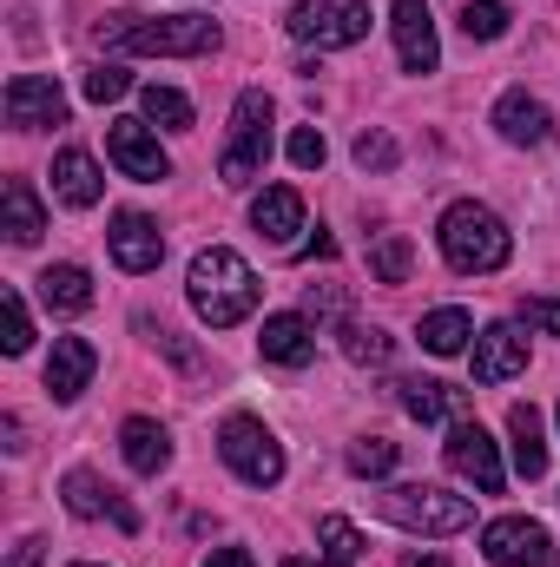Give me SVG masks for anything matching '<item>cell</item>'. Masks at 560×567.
I'll use <instances>...</instances> for the list:
<instances>
[{
	"label": "cell",
	"mask_w": 560,
	"mask_h": 567,
	"mask_svg": "<svg viewBox=\"0 0 560 567\" xmlns=\"http://www.w3.org/2000/svg\"><path fill=\"white\" fill-rule=\"evenodd\" d=\"M100 47L106 53H158V60H198L218 47V20L205 13H106L100 20Z\"/></svg>",
	"instance_id": "obj_1"
},
{
	"label": "cell",
	"mask_w": 560,
	"mask_h": 567,
	"mask_svg": "<svg viewBox=\"0 0 560 567\" xmlns=\"http://www.w3.org/2000/svg\"><path fill=\"white\" fill-rule=\"evenodd\" d=\"M191 310L211 323V330H231V323H245L251 310H258V271L238 258V251H225V245H211V251H198L191 258Z\"/></svg>",
	"instance_id": "obj_2"
},
{
	"label": "cell",
	"mask_w": 560,
	"mask_h": 567,
	"mask_svg": "<svg viewBox=\"0 0 560 567\" xmlns=\"http://www.w3.org/2000/svg\"><path fill=\"white\" fill-rule=\"evenodd\" d=\"M435 238H442V258H448L462 278H488V271H501V265L515 258V231H508L488 205H475V198L448 205Z\"/></svg>",
	"instance_id": "obj_3"
},
{
	"label": "cell",
	"mask_w": 560,
	"mask_h": 567,
	"mask_svg": "<svg viewBox=\"0 0 560 567\" xmlns=\"http://www.w3.org/2000/svg\"><path fill=\"white\" fill-rule=\"evenodd\" d=\"M376 508L409 528V535H462L475 522V502L468 495H448V488H428V482H403L390 495H376Z\"/></svg>",
	"instance_id": "obj_4"
},
{
	"label": "cell",
	"mask_w": 560,
	"mask_h": 567,
	"mask_svg": "<svg viewBox=\"0 0 560 567\" xmlns=\"http://www.w3.org/2000/svg\"><path fill=\"white\" fill-rule=\"evenodd\" d=\"M265 158H271V100H265V86H251L231 106V145L218 158V178L225 185H251L265 172Z\"/></svg>",
	"instance_id": "obj_5"
},
{
	"label": "cell",
	"mask_w": 560,
	"mask_h": 567,
	"mask_svg": "<svg viewBox=\"0 0 560 567\" xmlns=\"http://www.w3.org/2000/svg\"><path fill=\"white\" fill-rule=\"evenodd\" d=\"M218 455H225V468H231L238 482H251V488H278L283 482V442L258 423V416H225Z\"/></svg>",
	"instance_id": "obj_6"
},
{
	"label": "cell",
	"mask_w": 560,
	"mask_h": 567,
	"mask_svg": "<svg viewBox=\"0 0 560 567\" xmlns=\"http://www.w3.org/2000/svg\"><path fill=\"white\" fill-rule=\"evenodd\" d=\"M290 33L303 47H356L370 33V0H297L290 7Z\"/></svg>",
	"instance_id": "obj_7"
},
{
	"label": "cell",
	"mask_w": 560,
	"mask_h": 567,
	"mask_svg": "<svg viewBox=\"0 0 560 567\" xmlns=\"http://www.w3.org/2000/svg\"><path fill=\"white\" fill-rule=\"evenodd\" d=\"M481 555L495 567H554V535L528 515H501L481 528Z\"/></svg>",
	"instance_id": "obj_8"
},
{
	"label": "cell",
	"mask_w": 560,
	"mask_h": 567,
	"mask_svg": "<svg viewBox=\"0 0 560 567\" xmlns=\"http://www.w3.org/2000/svg\"><path fill=\"white\" fill-rule=\"evenodd\" d=\"M448 468H455L462 482H475L481 495H501V482H508V468H501V449H495V435L475 423V416H462V423L448 429Z\"/></svg>",
	"instance_id": "obj_9"
},
{
	"label": "cell",
	"mask_w": 560,
	"mask_h": 567,
	"mask_svg": "<svg viewBox=\"0 0 560 567\" xmlns=\"http://www.w3.org/2000/svg\"><path fill=\"white\" fill-rule=\"evenodd\" d=\"M60 495H66V508H73L80 522H113L120 535H139V508H133L113 482H100L93 468H66Z\"/></svg>",
	"instance_id": "obj_10"
},
{
	"label": "cell",
	"mask_w": 560,
	"mask_h": 567,
	"mask_svg": "<svg viewBox=\"0 0 560 567\" xmlns=\"http://www.w3.org/2000/svg\"><path fill=\"white\" fill-rule=\"evenodd\" d=\"M0 106H7V126H20V133H33V126H66V93H60V80H46V73H13Z\"/></svg>",
	"instance_id": "obj_11"
},
{
	"label": "cell",
	"mask_w": 560,
	"mask_h": 567,
	"mask_svg": "<svg viewBox=\"0 0 560 567\" xmlns=\"http://www.w3.org/2000/svg\"><path fill=\"white\" fill-rule=\"evenodd\" d=\"M106 245H113V265H120V271H133V278L158 271V258H165V231H158L145 212H120V218H113V231H106Z\"/></svg>",
	"instance_id": "obj_12"
},
{
	"label": "cell",
	"mask_w": 560,
	"mask_h": 567,
	"mask_svg": "<svg viewBox=\"0 0 560 567\" xmlns=\"http://www.w3.org/2000/svg\"><path fill=\"white\" fill-rule=\"evenodd\" d=\"M106 152H113V165H120L126 178H139V185H158V178H172V158H165V145L152 140L139 120H120V126L106 133Z\"/></svg>",
	"instance_id": "obj_13"
},
{
	"label": "cell",
	"mask_w": 560,
	"mask_h": 567,
	"mask_svg": "<svg viewBox=\"0 0 560 567\" xmlns=\"http://www.w3.org/2000/svg\"><path fill=\"white\" fill-rule=\"evenodd\" d=\"M390 27H396V53H403L409 73H435L442 66V40H435V20H428V0H396Z\"/></svg>",
	"instance_id": "obj_14"
},
{
	"label": "cell",
	"mask_w": 560,
	"mask_h": 567,
	"mask_svg": "<svg viewBox=\"0 0 560 567\" xmlns=\"http://www.w3.org/2000/svg\"><path fill=\"white\" fill-rule=\"evenodd\" d=\"M528 370V337L515 323H488L475 337V383H508Z\"/></svg>",
	"instance_id": "obj_15"
},
{
	"label": "cell",
	"mask_w": 560,
	"mask_h": 567,
	"mask_svg": "<svg viewBox=\"0 0 560 567\" xmlns=\"http://www.w3.org/2000/svg\"><path fill=\"white\" fill-rule=\"evenodd\" d=\"M100 370V350L86 337H53V357H46V396L53 403H73Z\"/></svg>",
	"instance_id": "obj_16"
},
{
	"label": "cell",
	"mask_w": 560,
	"mask_h": 567,
	"mask_svg": "<svg viewBox=\"0 0 560 567\" xmlns=\"http://www.w3.org/2000/svg\"><path fill=\"white\" fill-rule=\"evenodd\" d=\"M258 350H265V363L303 370V363L317 357V330H310V317H303V310H278V317H265V330H258Z\"/></svg>",
	"instance_id": "obj_17"
},
{
	"label": "cell",
	"mask_w": 560,
	"mask_h": 567,
	"mask_svg": "<svg viewBox=\"0 0 560 567\" xmlns=\"http://www.w3.org/2000/svg\"><path fill=\"white\" fill-rule=\"evenodd\" d=\"M495 133H501L508 145H548L554 140V120H548V106H541L535 93L515 86V93L495 100Z\"/></svg>",
	"instance_id": "obj_18"
},
{
	"label": "cell",
	"mask_w": 560,
	"mask_h": 567,
	"mask_svg": "<svg viewBox=\"0 0 560 567\" xmlns=\"http://www.w3.org/2000/svg\"><path fill=\"white\" fill-rule=\"evenodd\" d=\"M100 192H106V178H100L93 152L66 145V152L53 158V198H60V205H73V212H93V205H100Z\"/></svg>",
	"instance_id": "obj_19"
},
{
	"label": "cell",
	"mask_w": 560,
	"mask_h": 567,
	"mask_svg": "<svg viewBox=\"0 0 560 567\" xmlns=\"http://www.w3.org/2000/svg\"><path fill=\"white\" fill-rule=\"evenodd\" d=\"M396 403L416 416V423H462L468 416V390H448V383H435V377H409V383H396Z\"/></svg>",
	"instance_id": "obj_20"
},
{
	"label": "cell",
	"mask_w": 560,
	"mask_h": 567,
	"mask_svg": "<svg viewBox=\"0 0 560 567\" xmlns=\"http://www.w3.org/2000/svg\"><path fill=\"white\" fill-rule=\"evenodd\" d=\"M0 231H7L13 245H40L46 205H40V192H33L27 178H7V192H0Z\"/></svg>",
	"instance_id": "obj_21"
},
{
	"label": "cell",
	"mask_w": 560,
	"mask_h": 567,
	"mask_svg": "<svg viewBox=\"0 0 560 567\" xmlns=\"http://www.w3.org/2000/svg\"><path fill=\"white\" fill-rule=\"evenodd\" d=\"M508 442H515L521 482H541V475H548V435H541V410H535V403H515V410H508Z\"/></svg>",
	"instance_id": "obj_22"
},
{
	"label": "cell",
	"mask_w": 560,
	"mask_h": 567,
	"mask_svg": "<svg viewBox=\"0 0 560 567\" xmlns=\"http://www.w3.org/2000/svg\"><path fill=\"white\" fill-rule=\"evenodd\" d=\"M40 303H46L53 317L93 310V278H86V265H46V271H40Z\"/></svg>",
	"instance_id": "obj_23"
},
{
	"label": "cell",
	"mask_w": 560,
	"mask_h": 567,
	"mask_svg": "<svg viewBox=\"0 0 560 567\" xmlns=\"http://www.w3.org/2000/svg\"><path fill=\"white\" fill-rule=\"evenodd\" d=\"M251 225H258V238H271V245H290V238L303 231V198H297L290 185H271V192L251 205Z\"/></svg>",
	"instance_id": "obj_24"
},
{
	"label": "cell",
	"mask_w": 560,
	"mask_h": 567,
	"mask_svg": "<svg viewBox=\"0 0 560 567\" xmlns=\"http://www.w3.org/2000/svg\"><path fill=\"white\" fill-rule=\"evenodd\" d=\"M120 449H126V468L133 475H158L172 462V435L152 423V416H133V423L120 429Z\"/></svg>",
	"instance_id": "obj_25"
},
{
	"label": "cell",
	"mask_w": 560,
	"mask_h": 567,
	"mask_svg": "<svg viewBox=\"0 0 560 567\" xmlns=\"http://www.w3.org/2000/svg\"><path fill=\"white\" fill-rule=\"evenodd\" d=\"M416 337H422V350H428V357H462V350H468V337H475V317H468V310H455V303H448V310H428Z\"/></svg>",
	"instance_id": "obj_26"
},
{
	"label": "cell",
	"mask_w": 560,
	"mask_h": 567,
	"mask_svg": "<svg viewBox=\"0 0 560 567\" xmlns=\"http://www.w3.org/2000/svg\"><path fill=\"white\" fill-rule=\"evenodd\" d=\"M139 106H145V120L152 126H165V133H191V100L178 93V86H139Z\"/></svg>",
	"instance_id": "obj_27"
},
{
	"label": "cell",
	"mask_w": 560,
	"mask_h": 567,
	"mask_svg": "<svg viewBox=\"0 0 560 567\" xmlns=\"http://www.w3.org/2000/svg\"><path fill=\"white\" fill-rule=\"evenodd\" d=\"M370 271H376V284H409V271H416L409 238H403V231H383V238L370 245Z\"/></svg>",
	"instance_id": "obj_28"
},
{
	"label": "cell",
	"mask_w": 560,
	"mask_h": 567,
	"mask_svg": "<svg viewBox=\"0 0 560 567\" xmlns=\"http://www.w3.org/2000/svg\"><path fill=\"white\" fill-rule=\"evenodd\" d=\"M343 357L383 370V363L396 357V337H390V330H370V323H343Z\"/></svg>",
	"instance_id": "obj_29"
},
{
	"label": "cell",
	"mask_w": 560,
	"mask_h": 567,
	"mask_svg": "<svg viewBox=\"0 0 560 567\" xmlns=\"http://www.w3.org/2000/svg\"><path fill=\"white\" fill-rule=\"evenodd\" d=\"M396 442L390 435H363V442H350V475H363V482H376V475H390L396 468Z\"/></svg>",
	"instance_id": "obj_30"
},
{
	"label": "cell",
	"mask_w": 560,
	"mask_h": 567,
	"mask_svg": "<svg viewBox=\"0 0 560 567\" xmlns=\"http://www.w3.org/2000/svg\"><path fill=\"white\" fill-rule=\"evenodd\" d=\"M462 33L468 40H501L508 33V7L501 0H468L462 7Z\"/></svg>",
	"instance_id": "obj_31"
},
{
	"label": "cell",
	"mask_w": 560,
	"mask_h": 567,
	"mask_svg": "<svg viewBox=\"0 0 560 567\" xmlns=\"http://www.w3.org/2000/svg\"><path fill=\"white\" fill-rule=\"evenodd\" d=\"M317 542H323L336 561H350V567H356V555H363V535H356L343 515H323V522H317Z\"/></svg>",
	"instance_id": "obj_32"
},
{
	"label": "cell",
	"mask_w": 560,
	"mask_h": 567,
	"mask_svg": "<svg viewBox=\"0 0 560 567\" xmlns=\"http://www.w3.org/2000/svg\"><path fill=\"white\" fill-rule=\"evenodd\" d=\"M126 93H133V73H126V66H93V73H86V100H93V106H113V100H126Z\"/></svg>",
	"instance_id": "obj_33"
},
{
	"label": "cell",
	"mask_w": 560,
	"mask_h": 567,
	"mask_svg": "<svg viewBox=\"0 0 560 567\" xmlns=\"http://www.w3.org/2000/svg\"><path fill=\"white\" fill-rule=\"evenodd\" d=\"M0 317H7V337H0V350H7V357H20V350L33 343V323H27V303H20V290H7V297H0Z\"/></svg>",
	"instance_id": "obj_34"
},
{
	"label": "cell",
	"mask_w": 560,
	"mask_h": 567,
	"mask_svg": "<svg viewBox=\"0 0 560 567\" xmlns=\"http://www.w3.org/2000/svg\"><path fill=\"white\" fill-rule=\"evenodd\" d=\"M396 158H403V145L390 140V133H363L356 140V165L363 172H396Z\"/></svg>",
	"instance_id": "obj_35"
},
{
	"label": "cell",
	"mask_w": 560,
	"mask_h": 567,
	"mask_svg": "<svg viewBox=\"0 0 560 567\" xmlns=\"http://www.w3.org/2000/svg\"><path fill=\"white\" fill-rule=\"evenodd\" d=\"M323 158H330V145H323L317 126H297V133H290V165H297V172H317Z\"/></svg>",
	"instance_id": "obj_36"
},
{
	"label": "cell",
	"mask_w": 560,
	"mask_h": 567,
	"mask_svg": "<svg viewBox=\"0 0 560 567\" xmlns=\"http://www.w3.org/2000/svg\"><path fill=\"white\" fill-rule=\"evenodd\" d=\"M521 323H528V330H548V337H560V297H528V303H521Z\"/></svg>",
	"instance_id": "obj_37"
},
{
	"label": "cell",
	"mask_w": 560,
	"mask_h": 567,
	"mask_svg": "<svg viewBox=\"0 0 560 567\" xmlns=\"http://www.w3.org/2000/svg\"><path fill=\"white\" fill-rule=\"evenodd\" d=\"M297 258H336V238H323V231H317V238H303V245H297Z\"/></svg>",
	"instance_id": "obj_38"
},
{
	"label": "cell",
	"mask_w": 560,
	"mask_h": 567,
	"mask_svg": "<svg viewBox=\"0 0 560 567\" xmlns=\"http://www.w3.org/2000/svg\"><path fill=\"white\" fill-rule=\"evenodd\" d=\"M40 548H46V542H33V535H27V542L13 548V567H40Z\"/></svg>",
	"instance_id": "obj_39"
},
{
	"label": "cell",
	"mask_w": 560,
	"mask_h": 567,
	"mask_svg": "<svg viewBox=\"0 0 560 567\" xmlns=\"http://www.w3.org/2000/svg\"><path fill=\"white\" fill-rule=\"evenodd\" d=\"M205 567H251V555H245V548H218Z\"/></svg>",
	"instance_id": "obj_40"
},
{
	"label": "cell",
	"mask_w": 560,
	"mask_h": 567,
	"mask_svg": "<svg viewBox=\"0 0 560 567\" xmlns=\"http://www.w3.org/2000/svg\"><path fill=\"white\" fill-rule=\"evenodd\" d=\"M283 567H350V561H336V555H323V561H303V555H290Z\"/></svg>",
	"instance_id": "obj_41"
},
{
	"label": "cell",
	"mask_w": 560,
	"mask_h": 567,
	"mask_svg": "<svg viewBox=\"0 0 560 567\" xmlns=\"http://www.w3.org/2000/svg\"><path fill=\"white\" fill-rule=\"evenodd\" d=\"M416 567H448V561H442V555H422V561Z\"/></svg>",
	"instance_id": "obj_42"
},
{
	"label": "cell",
	"mask_w": 560,
	"mask_h": 567,
	"mask_svg": "<svg viewBox=\"0 0 560 567\" xmlns=\"http://www.w3.org/2000/svg\"><path fill=\"white\" fill-rule=\"evenodd\" d=\"M73 567H93V561H73Z\"/></svg>",
	"instance_id": "obj_43"
}]
</instances>
